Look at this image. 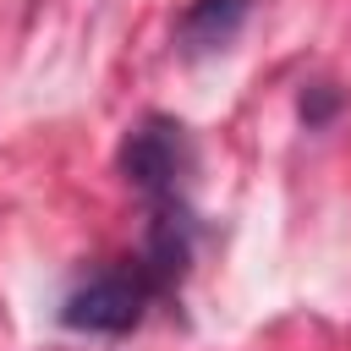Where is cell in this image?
Returning <instances> with one entry per match:
<instances>
[{"instance_id":"obj_4","label":"cell","mask_w":351,"mask_h":351,"mask_svg":"<svg viewBox=\"0 0 351 351\" xmlns=\"http://www.w3.org/2000/svg\"><path fill=\"white\" fill-rule=\"evenodd\" d=\"M335 104H340V93L318 82L313 93H302V121H307V126H324V121L335 115Z\"/></svg>"},{"instance_id":"obj_1","label":"cell","mask_w":351,"mask_h":351,"mask_svg":"<svg viewBox=\"0 0 351 351\" xmlns=\"http://www.w3.org/2000/svg\"><path fill=\"white\" fill-rule=\"evenodd\" d=\"M159 302H165V291L154 285V274H148L137 258H115V263L88 269V274L66 291L60 324L77 329V335H104V340H115V335H132V329L148 318V307H159Z\"/></svg>"},{"instance_id":"obj_2","label":"cell","mask_w":351,"mask_h":351,"mask_svg":"<svg viewBox=\"0 0 351 351\" xmlns=\"http://www.w3.org/2000/svg\"><path fill=\"white\" fill-rule=\"evenodd\" d=\"M121 170H126V181L143 192V208H148V203L192 197V170H197L192 132H186L176 115H143V121L126 132V143H121Z\"/></svg>"},{"instance_id":"obj_3","label":"cell","mask_w":351,"mask_h":351,"mask_svg":"<svg viewBox=\"0 0 351 351\" xmlns=\"http://www.w3.org/2000/svg\"><path fill=\"white\" fill-rule=\"evenodd\" d=\"M252 16V0H192L176 22V38H181V55H214L225 49L241 22Z\"/></svg>"}]
</instances>
